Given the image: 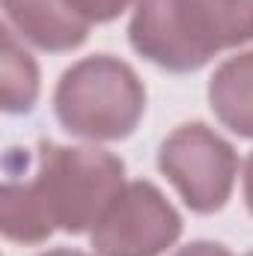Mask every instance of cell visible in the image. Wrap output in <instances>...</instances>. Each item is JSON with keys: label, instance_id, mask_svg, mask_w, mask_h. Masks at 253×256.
<instances>
[{"label": "cell", "instance_id": "6da1fadb", "mask_svg": "<svg viewBox=\"0 0 253 256\" xmlns=\"http://www.w3.org/2000/svg\"><path fill=\"white\" fill-rule=\"evenodd\" d=\"M126 188V164L108 149L39 140L33 179L6 170L0 191V230L9 242L39 244L54 230L80 236L98 224Z\"/></svg>", "mask_w": 253, "mask_h": 256}, {"label": "cell", "instance_id": "7a4b0ae2", "mask_svg": "<svg viewBox=\"0 0 253 256\" xmlns=\"http://www.w3.org/2000/svg\"><path fill=\"white\" fill-rule=\"evenodd\" d=\"M253 39V0H137L131 48L167 72H196Z\"/></svg>", "mask_w": 253, "mask_h": 256}, {"label": "cell", "instance_id": "3957f363", "mask_svg": "<svg viewBox=\"0 0 253 256\" xmlns=\"http://www.w3.org/2000/svg\"><path fill=\"white\" fill-rule=\"evenodd\" d=\"M143 110V80L126 60L110 54L78 60L54 90L60 126L84 140H122L137 128Z\"/></svg>", "mask_w": 253, "mask_h": 256}, {"label": "cell", "instance_id": "277c9868", "mask_svg": "<svg viewBox=\"0 0 253 256\" xmlns=\"http://www.w3.org/2000/svg\"><path fill=\"white\" fill-rule=\"evenodd\" d=\"M158 170L170 179L190 212H220L232 194L238 155L206 122L179 126L158 149Z\"/></svg>", "mask_w": 253, "mask_h": 256}, {"label": "cell", "instance_id": "5b68a950", "mask_svg": "<svg viewBox=\"0 0 253 256\" xmlns=\"http://www.w3.org/2000/svg\"><path fill=\"white\" fill-rule=\"evenodd\" d=\"M182 236V218L152 182H128L90 230L98 256H161Z\"/></svg>", "mask_w": 253, "mask_h": 256}, {"label": "cell", "instance_id": "8992f818", "mask_svg": "<svg viewBox=\"0 0 253 256\" xmlns=\"http://www.w3.org/2000/svg\"><path fill=\"white\" fill-rule=\"evenodd\" d=\"M3 12L9 27H15L30 45L51 54L80 48L90 36V24L68 0H3Z\"/></svg>", "mask_w": 253, "mask_h": 256}, {"label": "cell", "instance_id": "52a82bcc", "mask_svg": "<svg viewBox=\"0 0 253 256\" xmlns=\"http://www.w3.org/2000/svg\"><path fill=\"white\" fill-rule=\"evenodd\" d=\"M208 104L224 128L253 140V48L214 68L208 80Z\"/></svg>", "mask_w": 253, "mask_h": 256}, {"label": "cell", "instance_id": "ba28073f", "mask_svg": "<svg viewBox=\"0 0 253 256\" xmlns=\"http://www.w3.org/2000/svg\"><path fill=\"white\" fill-rule=\"evenodd\" d=\"M0 78H3V110L6 114H30L39 98V68L36 60L18 45L12 27H3V54H0Z\"/></svg>", "mask_w": 253, "mask_h": 256}, {"label": "cell", "instance_id": "9c48e42d", "mask_svg": "<svg viewBox=\"0 0 253 256\" xmlns=\"http://www.w3.org/2000/svg\"><path fill=\"white\" fill-rule=\"evenodd\" d=\"M68 3L86 24H108L120 18L134 0H68Z\"/></svg>", "mask_w": 253, "mask_h": 256}, {"label": "cell", "instance_id": "30bf717a", "mask_svg": "<svg viewBox=\"0 0 253 256\" xmlns=\"http://www.w3.org/2000/svg\"><path fill=\"white\" fill-rule=\"evenodd\" d=\"M176 256H232L224 244H214V242H190L188 248H182Z\"/></svg>", "mask_w": 253, "mask_h": 256}, {"label": "cell", "instance_id": "8fae6325", "mask_svg": "<svg viewBox=\"0 0 253 256\" xmlns=\"http://www.w3.org/2000/svg\"><path fill=\"white\" fill-rule=\"evenodd\" d=\"M242 188H244V202H248V212L253 214V152L244 161V179H242Z\"/></svg>", "mask_w": 253, "mask_h": 256}, {"label": "cell", "instance_id": "7c38bea8", "mask_svg": "<svg viewBox=\"0 0 253 256\" xmlns=\"http://www.w3.org/2000/svg\"><path fill=\"white\" fill-rule=\"evenodd\" d=\"M36 256H90V254L72 250V248H54V250H45V254H36Z\"/></svg>", "mask_w": 253, "mask_h": 256}, {"label": "cell", "instance_id": "4fadbf2b", "mask_svg": "<svg viewBox=\"0 0 253 256\" xmlns=\"http://www.w3.org/2000/svg\"><path fill=\"white\" fill-rule=\"evenodd\" d=\"M248 256H253V250H250V254H248Z\"/></svg>", "mask_w": 253, "mask_h": 256}]
</instances>
